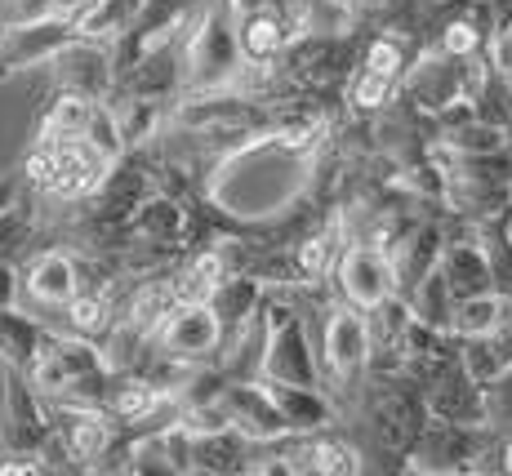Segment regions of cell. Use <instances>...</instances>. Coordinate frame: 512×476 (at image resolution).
Listing matches in <instances>:
<instances>
[{
    "label": "cell",
    "instance_id": "ffe728a7",
    "mask_svg": "<svg viewBox=\"0 0 512 476\" xmlns=\"http://www.w3.org/2000/svg\"><path fill=\"white\" fill-rule=\"evenodd\" d=\"M441 250H446V232H441V223H432V218H419V223L410 227L397 245H392L397 285H401V294H406V299L415 294V285L423 281V276L441 263Z\"/></svg>",
    "mask_w": 512,
    "mask_h": 476
},
{
    "label": "cell",
    "instance_id": "5bb4252c",
    "mask_svg": "<svg viewBox=\"0 0 512 476\" xmlns=\"http://www.w3.org/2000/svg\"><path fill=\"white\" fill-rule=\"evenodd\" d=\"M125 241L152 245V250H183L187 245V196L183 187H161L134 210L130 227H125Z\"/></svg>",
    "mask_w": 512,
    "mask_h": 476
},
{
    "label": "cell",
    "instance_id": "603a6c76",
    "mask_svg": "<svg viewBox=\"0 0 512 476\" xmlns=\"http://www.w3.org/2000/svg\"><path fill=\"white\" fill-rule=\"evenodd\" d=\"M94 103L98 98L58 89L45 103L41 121H36V138H85V130H90V121H94Z\"/></svg>",
    "mask_w": 512,
    "mask_h": 476
},
{
    "label": "cell",
    "instance_id": "52a82bcc",
    "mask_svg": "<svg viewBox=\"0 0 512 476\" xmlns=\"http://www.w3.org/2000/svg\"><path fill=\"white\" fill-rule=\"evenodd\" d=\"M490 445H495V423L468 428V423L428 419L406 459V472H481L477 459H486Z\"/></svg>",
    "mask_w": 512,
    "mask_h": 476
},
{
    "label": "cell",
    "instance_id": "ba28073f",
    "mask_svg": "<svg viewBox=\"0 0 512 476\" xmlns=\"http://www.w3.org/2000/svg\"><path fill=\"white\" fill-rule=\"evenodd\" d=\"M85 290L81 259L63 245H41L23 259V307L36 316H63V307Z\"/></svg>",
    "mask_w": 512,
    "mask_h": 476
},
{
    "label": "cell",
    "instance_id": "7a4b0ae2",
    "mask_svg": "<svg viewBox=\"0 0 512 476\" xmlns=\"http://www.w3.org/2000/svg\"><path fill=\"white\" fill-rule=\"evenodd\" d=\"M112 156L90 138H36L23 161V178L49 205H81L112 170Z\"/></svg>",
    "mask_w": 512,
    "mask_h": 476
},
{
    "label": "cell",
    "instance_id": "d4e9b609",
    "mask_svg": "<svg viewBox=\"0 0 512 476\" xmlns=\"http://www.w3.org/2000/svg\"><path fill=\"white\" fill-rule=\"evenodd\" d=\"M508 312V299L499 290L490 294H472V299H459L455 303V321H450V330L459 334V339H477V334H490L499 321H504Z\"/></svg>",
    "mask_w": 512,
    "mask_h": 476
},
{
    "label": "cell",
    "instance_id": "277c9868",
    "mask_svg": "<svg viewBox=\"0 0 512 476\" xmlns=\"http://www.w3.org/2000/svg\"><path fill=\"white\" fill-rule=\"evenodd\" d=\"M321 370H326V388L357 396L370 379V352H374V334H370V312L357 303L334 299L321 316Z\"/></svg>",
    "mask_w": 512,
    "mask_h": 476
},
{
    "label": "cell",
    "instance_id": "4316f807",
    "mask_svg": "<svg viewBox=\"0 0 512 476\" xmlns=\"http://www.w3.org/2000/svg\"><path fill=\"white\" fill-rule=\"evenodd\" d=\"M0 307H23V263L0 254Z\"/></svg>",
    "mask_w": 512,
    "mask_h": 476
},
{
    "label": "cell",
    "instance_id": "44dd1931",
    "mask_svg": "<svg viewBox=\"0 0 512 476\" xmlns=\"http://www.w3.org/2000/svg\"><path fill=\"white\" fill-rule=\"evenodd\" d=\"M54 330L58 325H49L32 307H0V365L32 370Z\"/></svg>",
    "mask_w": 512,
    "mask_h": 476
},
{
    "label": "cell",
    "instance_id": "7c38bea8",
    "mask_svg": "<svg viewBox=\"0 0 512 476\" xmlns=\"http://www.w3.org/2000/svg\"><path fill=\"white\" fill-rule=\"evenodd\" d=\"M219 405L232 428H241L245 436H254V441H281V436H290V423H285L281 405L272 401L263 374H254V379H228Z\"/></svg>",
    "mask_w": 512,
    "mask_h": 476
},
{
    "label": "cell",
    "instance_id": "9c48e42d",
    "mask_svg": "<svg viewBox=\"0 0 512 476\" xmlns=\"http://www.w3.org/2000/svg\"><path fill=\"white\" fill-rule=\"evenodd\" d=\"M58 89H72V94L85 98H112L116 94V76H121V63H116V45L98 41V36H72L49 63Z\"/></svg>",
    "mask_w": 512,
    "mask_h": 476
},
{
    "label": "cell",
    "instance_id": "8992f818",
    "mask_svg": "<svg viewBox=\"0 0 512 476\" xmlns=\"http://www.w3.org/2000/svg\"><path fill=\"white\" fill-rule=\"evenodd\" d=\"M330 281H334V299L357 303V307H366V312L388 303L392 294H401L392 250H383L379 241H366V236H352V241L343 245Z\"/></svg>",
    "mask_w": 512,
    "mask_h": 476
},
{
    "label": "cell",
    "instance_id": "2e32d148",
    "mask_svg": "<svg viewBox=\"0 0 512 476\" xmlns=\"http://www.w3.org/2000/svg\"><path fill=\"white\" fill-rule=\"evenodd\" d=\"M236 36H241V58H245V67H250V76H268L272 67L281 63L285 45L294 41L290 14L277 5L236 14Z\"/></svg>",
    "mask_w": 512,
    "mask_h": 476
},
{
    "label": "cell",
    "instance_id": "484cf974",
    "mask_svg": "<svg viewBox=\"0 0 512 476\" xmlns=\"http://www.w3.org/2000/svg\"><path fill=\"white\" fill-rule=\"evenodd\" d=\"M85 138L90 143L103 147L112 161H121L130 147H125V134H121V116H116V107H112V98H98L94 103V121H90V130H85Z\"/></svg>",
    "mask_w": 512,
    "mask_h": 476
},
{
    "label": "cell",
    "instance_id": "e0dca14e",
    "mask_svg": "<svg viewBox=\"0 0 512 476\" xmlns=\"http://www.w3.org/2000/svg\"><path fill=\"white\" fill-rule=\"evenodd\" d=\"M259 450H263V441L245 436L241 428H232V423L210 428V432H192V472H205V476L254 472Z\"/></svg>",
    "mask_w": 512,
    "mask_h": 476
},
{
    "label": "cell",
    "instance_id": "6da1fadb",
    "mask_svg": "<svg viewBox=\"0 0 512 476\" xmlns=\"http://www.w3.org/2000/svg\"><path fill=\"white\" fill-rule=\"evenodd\" d=\"M428 396L423 383L401 374H370L366 388L357 392V432L361 450L379 454V459H397V472H406V459L415 450V441L428 428Z\"/></svg>",
    "mask_w": 512,
    "mask_h": 476
},
{
    "label": "cell",
    "instance_id": "30bf717a",
    "mask_svg": "<svg viewBox=\"0 0 512 476\" xmlns=\"http://www.w3.org/2000/svg\"><path fill=\"white\" fill-rule=\"evenodd\" d=\"M223 343H228V334H223V321L210 307V299L205 303H179L170 312V321L161 325V334H156V347H161L165 356H174V361H183V365L219 361Z\"/></svg>",
    "mask_w": 512,
    "mask_h": 476
},
{
    "label": "cell",
    "instance_id": "d6986e66",
    "mask_svg": "<svg viewBox=\"0 0 512 476\" xmlns=\"http://www.w3.org/2000/svg\"><path fill=\"white\" fill-rule=\"evenodd\" d=\"M272 392V401L281 405L290 432H330L343 428V410L330 396V388H303V383H281V379H263Z\"/></svg>",
    "mask_w": 512,
    "mask_h": 476
},
{
    "label": "cell",
    "instance_id": "83f0119b",
    "mask_svg": "<svg viewBox=\"0 0 512 476\" xmlns=\"http://www.w3.org/2000/svg\"><path fill=\"white\" fill-rule=\"evenodd\" d=\"M23 192H27V178H23V170L0 178V214H5V210H14V205L23 201Z\"/></svg>",
    "mask_w": 512,
    "mask_h": 476
},
{
    "label": "cell",
    "instance_id": "4fadbf2b",
    "mask_svg": "<svg viewBox=\"0 0 512 476\" xmlns=\"http://www.w3.org/2000/svg\"><path fill=\"white\" fill-rule=\"evenodd\" d=\"M428 396V414L432 419H446V423H468V428H486L490 419V388L486 383H477L468 374V365H450L446 374H437V379L423 388Z\"/></svg>",
    "mask_w": 512,
    "mask_h": 476
},
{
    "label": "cell",
    "instance_id": "4dcf8cb0",
    "mask_svg": "<svg viewBox=\"0 0 512 476\" xmlns=\"http://www.w3.org/2000/svg\"><path fill=\"white\" fill-rule=\"evenodd\" d=\"M343 5H352V9H366V5H370V0H343Z\"/></svg>",
    "mask_w": 512,
    "mask_h": 476
},
{
    "label": "cell",
    "instance_id": "ac0fdd59",
    "mask_svg": "<svg viewBox=\"0 0 512 476\" xmlns=\"http://www.w3.org/2000/svg\"><path fill=\"white\" fill-rule=\"evenodd\" d=\"M441 272H446L455 299H472V294H490L495 290V272H490L486 245H481L477 227H464L459 236H446V250H441Z\"/></svg>",
    "mask_w": 512,
    "mask_h": 476
},
{
    "label": "cell",
    "instance_id": "cb8c5ba5",
    "mask_svg": "<svg viewBox=\"0 0 512 476\" xmlns=\"http://www.w3.org/2000/svg\"><path fill=\"white\" fill-rule=\"evenodd\" d=\"M455 303L459 299H455V290H450L441 263L432 267V272L415 285V294H410V312H415V321L437 325V330H450V321H455Z\"/></svg>",
    "mask_w": 512,
    "mask_h": 476
},
{
    "label": "cell",
    "instance_id": "f546056e",
    "mask_svg": "<svg viewBox=\"0 0 512 476\" xmlns=\"http://www.w3.org/2000/svg\"><path fill=\"white\" fill-rule=\"evenodd\" d=\"M499 468L512 476V441H504V450H499Z\"/></svg>",
    "mask_w": 512,
    "mask_h": 476
},
{
    "label": "cell",
    "instance_id": "8fae6325",
    "mask_svg": "<svg viewBox=\"0 0 512 476\" xmlns=\"http://www.w3.org/2000/svg\"><path fill=\"white\" fill-rule=\"evenodd\" d=\"M72 36H81V27L67 18H41V23H18V27H0V81L32 67H49L54 54L63 49Z\"/></svg>",
    "mask_w": 512,
    "mask_h": 476
},
{
    "label": "cell",
    "instance_id": "f1b7e54d",
    "mask_svg": "<svg viewBox=\"0 0 512 476\" xmlns=\"http://www.w3.org/2000/svg\"><path fill=\"white\" fill-rule=\"evenodd\" d=\"M49 5H54V18H67V23L81 27V18L90 14L98 0H49Z\"/></svg>",
    "mask_w": 512,
    "mask_h": 476
},
{
    "label": "cell",
    "instance_id": "7402d4cb",
    "mask_svg": "<svg viewBox=\"0 0 512 476\" xmlns=\"http://www.w3.org/2000/svg\"><path fill=\"white\" fill-rule=\"evenodd\" d=\"M459 343H464V365L477 383L490 388V383L508 379L512 374V299H508L504 321H499L495 330L477 334V339H459Z\"/></svg>",
    "mask_w": 512,
    "mask_h": 476
},
{
    "label": "cell",
    "instance_id": "3957f363",
    "mask_svg": "<svg viewBox=\"0 0 512 476\" xmlns=\"http://www.w3.org/2000/svg\"><path fill=\"white\" fill-rule=\"evenodd\" d=\"M183 67L187 89H232L250 76L241 58V36H236V9L232 0H201L183 32Z\"/></svg>",
    "mask_w": 512,
    "mask_h": 476
},
{
    "label": "cell",
    "instance_id": "9a60e30c",
    "mask_svg": "<svg viewBox=\"0 0 512 476\" xmlns=\"http://www.w3.org/2000/svg\"><path fill=\"white\" fill-rule=\"evenodd\" d=\"M268 290H272V285L263 281V276H254V272H228L219 285H214L210 307L219 312L223 334H228L223 352H228V347H236V343L245 339V334H250V325L259 321L263 303H268Z\"/></svg>",
    "mask_w": 512,
    "mask_h": 476
},
{
    "label": "cell",
    "instance_id": "5b68a950",
    "mask_svg": "<svg viewBox=\"0 0 512 476\" xmlns=\"http://www.w3.org/2000/svg\"><path fill=\"white\" fill-rule=\"evenodd\" d=\"M54 432L49 401L36 392L27 370L0 365V450L5 454H41V445Z\"/></svg>",
    "mask_w": 512,
    "mask_h": 476
}]
</instances>
